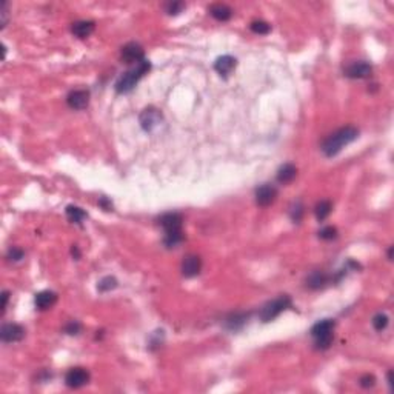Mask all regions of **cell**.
<instances>
[{
    "mask_svg": "<svg viewBox=\"0 0 394 394\" xmlns=\"http://www.w3.org/2000/svg\"><path fill=\"white\" fill-rule=\"evenodd\" d=\"M357 136H359V131L354 126H343L325 139V142L322 143V151H324L327 157L336 156V154H339L348 143L354 142Z\"/></svg>",
    "mask_w": 394,
    "mask_h": 394,
    "instance_id": "obj_1",
    "label": "cell"
},
{
    "mask_svg": "<svg viewBox=\"0 0 394 394\" xmlns=\"http://www.w3.org/2000/svg\"><path fill=\"white\" fill-rule=\"evenodd\" d=\"M151 69V63L150 61H147V59H143L142 62L136 63L131 69H128L126 73H123L121 77L117 79L116 82V91L119 94H125V92H129L131 90H133L136 85H137V82L145 76L148 74V71Z\"/></svg>",
    "mask_w": 394,
    "mask_h": 394,
    "instance_id": "obj_2",
    "label": "cell"
},
{
    "mask_svg": "<svg viewBox=\"0 0 394 394\" xmlns=\"http://www.w3.org/2000/svg\"><path fill=\"white\" fill-rule=\"evenodd\" d=\"M336 327V322L331 319H324L317 322L309 330V334L314 339V345L317 350H328L333 343V330Z\"/></svg>",
    "mask_w": 394,
    "mask_h": 394,
    "instance_id": "obj_3",
    "label": "cell"
},
{
    "mask_svg": "<svg viewBox=\"0 0 394 394\" xmlns=\"http://www.w3.org/2000/svg\"><path fill=\"white\" fill-rule=\"evenodd\" d=\"M288 308H291L290 296H279L274 301H270L262 306V309L259 311V317L262 322L267 324V322L274 320L280 313H283L285 309H288Z\"/></svg>",
    "mask_w": 394,
    "mask_h": 394,
    "instance_id": "obj_4",
    "label": "cell"
},
{
    "mask_svg": "<svg viewBox=\"0 0 394 394\" xmlns=\"http://www.w3.org/2000/svg\"><path fill=\"white\" fill-rule=\"evenodd\" d=\"M163 121V116L160 113V110L157 108H154V106H148V108H145L140 116H139V122H140V126L145 129V131H154L156 129Z\"/></svg>",
    "mask_w": 394,
    "mask_h": 394,
    "instance_id": "obj_5",
    "label": "cell"
},
{
    "mask_svg": "<svg viewBox=\"0 0 394 394\" xmlns=\"http://www.w3.org/2000/svg\"><path fill=\"white\" fill-rule=\"evenodd\" d=\"M254 197L259 207H270L277 199V188L271 183H264L256 189Z\"/></svg>",
    "mask_w": 394,
    "mask_h": 394,
    "instance_id": "obj_6",
    "label": "cell"
},
{
    "mask_svg": "<svg viewBox=\"0 0 394 394\" xmlns=\"http://www.w3.org/2000/svg\"><path fill=\"white\" fill-rule=\"evenodd\" d=\"M90 382V373L85 368H71L65 376V384L69 388H82Z\"/></svg>",
    "mask_w": 394,
    "mask_h": 394,
    "instance_id": "obj_7",
    "label": "cell"
},
{
    "mask_svg": "<svg viewBox=\"0 0 394 394\" xmlns=\"http://www.w3.org/2000/svg\"><path fill=\"white\" fill-rule=\"evenodd\" d=\"M160 225L165 230V234H174V233H182V225L183 219L179 212H166L160 217Z\"/></svg>",
    "mask_w": 394,
    "mask_h": 394,
    "instance_id": "obj_8",
    "label": "cell"
},
{
    "mask_svg": "<svg viewBox=\"0 0 394 394\" xmlns=\"http://www.w3.org/2000/svg\"><path fill=\"white\" fill-rule=\"evenodd\" d=\"M121 56H122V61L125 62V63H139V62H142L143 59H145V56H143V48L139 45V43H136V42H129V43H126L123 48H122V53H121Z\"/></svg>",
    "mask_w": 394,
    "mask_h": 394,
    "instance_id": "obj_9",
    "label": "cell"
},
{
    "mask_svg": "<svg viewBox=\"0 0 394 394\" xmlns=\"http://www.w3.org/2000/svg\"><path fill=\"white\" fill-rule=\"evenodd\" d=\"M0 337L5 343H14L20 342L25 337V328L17 325V324H5L0 330Z\"/></svg>",
    "mask_w": 394,
    "mask_h": 394,
    "instance_id": "obj_10",
    "label": "cell"
},
{
    "mask_svg": "<svg viewBox=\"0 0 394 394\" xmlns=\"http://www.w3.org/2000/svg\"><path fill=\"white\" fill-rule=\"evenodd\" d=\"M66 102L69 108H73L76 111L85 110L90 103V92L87 90H74L68 94Z\"/></svg>",
    "mask_w": 394,
    "mask_h": 394,
    "instance_id": "obj_11",
    "label": "cell"
},
{
    "mask_svg": "<svg viewBox=\"0 0 394 394\" xmlns=\"http://www.w3.org/2000/svg\"><path fill=\"white\" fill-rule=\"evenodd\" d=\"M373 73V68L366 62H354L347 69H345V76L350 79H366Z\"/></svg>",
    "mask_w": 394,
    "mask_h": 394,
    "instance_id": "obj_12",
    "label": "cell"
},
{
    "mask_svg": "<svg viewBox=\"0 0 394 394\" xmlns=\"http://www.w3.org/2000/svg\"><path fill=\"white\" fill-rule=\"evenodd\" d=\"M202 270V260L199 256L188 254L182 262V273L185 277H194Z\"/></svg>",
    "mask_w": 394,
    "mask_h": 394,
    "instance_id": "obj_13",
    "label": "cell"
},
{
    "mask_svg": "<svg viewBox=\"0 0 394 394\" xmlns=\"http://www.w3.org/2000/svg\"><path fill=\"white\" fill-rule=\"evenodd\" d=\"M56 302H57V294L54 291H50V290L37 293V294H35V299H34L35 308L40 309V311H45V309L53 308L56 305Z\"/></svg>",
    "mask_w": 394,
    "mask_h": 394,
    "instance_id": "obj_14",
    "label": "cell"
},
{
    "mask_svg": "<svg viewBox=\"0 0 394 394\" xmlns=\"http://www.w3.org/2000/svg\"><path fill=\"white\" fill-rule=\"evenodd\" d=\"M236 65H237V61L233 56H222L217 59L216 63H214V69H216L222 77H228L234 71Z\"/></svg>",
    "mask_w": 394,
    "mask_h": 394,
    "instance_id": "obj_15",
    "label": "cell"
},
{
    "mask_svg": "<svg viewBox=\"0 0 394 394\" xmlns=\"http://www.w3.org/2000/svg\"><path fill=\"white\" fill-rule=\"evenodd\" d=\"M94 28H95V23L92 20H77L73 23V27H71V31L79 39H87L90 35L94 32Z\"/></svg>",
    "mask_w": 394,
    "mask_h": 394,
    "instance_id": "obj_16",
    "label": "cell"
},
{
    "mask_svg": "<svg viewBox=\"0 0 394 394\" xmlns=\"http://www.w3.org/2000/svg\"><path fill=\"white\" fill-rule=\"evenodd\" d=\"M210 14L216 20H219V22H226V20L231 19L233 9L228 5H225V3H214L210 8Z\"/></svg>",
    "mask_w": 394,
    "mask_h": 394,
    "instance_id": "obj_17",
    "label": "cell"
},
{
    "mask_svg": "<svg viewBox=\"0 0 394 394\" xmlns=\"http://www.w3.org/2000/svg\"><path fill=\"white\" fill-rule=\"evenodd\" d=\"M328 283V276L324 271H313L309 276L306 277V285L308 288L311 290H320Z\"/></svg>",
    "mask_w": 394,
    "mask_h": 394,
    "instance_id": "obj_18",
    "label": "cell"
},
{
    "mask_svg": "<svg viewBox=\"0 0 394 394\" xmlns=\"http://www.w3.org/2000/svg\"><path fill=\"white\" fill-rule=\"evenodd\" d=\"M297 176V168L293 163H285L282 165L277 171V182L280 183H290L293 182Z\"/></svg>",
    "mask_w": 394,
    "mask_h": 394,
    "instance_id": "obj_19",
    "label": "cell"
},
{
    "mask_svg": "<svg viewBox=\"0 0 394 394\" xmlns=\"http://www.w3.org/2000/svg\"><path fill=\"white\" fill-rule=\"evenodd\" d=\"M66 217L69 219V222L73 223H82V220L87 219V212L83 211L82 208L79 207H74V205H68L66 207Z\"/></svg>",
    "mask_w": 394,
    "mask_h": 394,
    "instance_id": "obj_20",
    "label": "cell"
},
{
    "mask_svg": "<svg viewBox=\"0 0 394 394\" xmlns=\"http://www.w3.org/2000/svg\"><path fill=\"white\" fill-rule=\"evenodd\" d=\"M331 210H333V205H331L330 200H320L314 208V214H316L317 220H320V222L325 220L331 214Z\"/></svg>",
    "mask_w": 394,
    "mask_h": 394,
    "instance_id": "obj_21",
    "label": "cell"
},
{
    "mask_svg": "<svg viewBox=\"0 0 394 394\" xmlns=\"http://www.w3.org/2000/svg\"><path fill=\"white\" fill-rule=\"evenodd\" d=\"M249 317V314H234L230 319H226V327L230 330H239L245 325L246 319Z\"/></svg>",
    "mask_w": 394,
    "mask_h": 394,
    "instance_id": "obj_22",
    "label": "cell"
},
{
    "mask_svg": "<svg viewBox=\"0 0 394 394\" xmlns=\"http://www.w3.org/2000/svg\"><path fill=\"white\" fill-rule=\"evenodd\" d=\"M117 279L116 277H113V276H106V277H103L102 280H99V283H97V290L100 291V293H108V291H111V290H114V288H117Z\"/></svg>",
    "mask_w": 394,
    "mask_h": 394,
    "instance_id": "obj_23",
    "label": "cell"
},
{
    "mask_svg": "<svg viewBox=\"0 0 394 394\" xmlns=\"http://www.w3.org/2000/svg\"><path fill=\"white\" fill-rule=\"evenodd\" d=\"M249 28H251L254 34H260V35H265L271 31V25L265 20H254L251 25H249Z\"/></svg>",
    "mask_w": 394,
    "mask_h": 394,
    "instance_id": "obj_24",
    "label": "cell"
},
{
    "mask_svg": "<svg viewBox=\"0 0 394 394\" xmlns=\"http://www.w3.org/2000/svg\"><path fill=\"white\" fill-rule=\"evenodd\" d=\"M371 322H373V327H374L376 331H384L390 324V317L385 313H379V314H376L373 317Z\"/></svg>",
    "mask_w": 394,
    "mask_h": 394,
    "instance_id": "obj_25",
    "label": "cell"
},
{
    "mask_svg": "<svg viewBox=\"0 0 394 394\" xmlns=\"http://www.w3.org/2000/svg\"><path fill=\"white\" fill-rule=\"evenodd\" d=\"M183 241V233H174V234H165L163 243L168 248H174Z\"/></svg>",
    "mask_w": 394,
    "mask_h": 394,
    "instance_id": "obj_26",
    "label": "cell"
},
{
    "mask_svg": "<svg viewBox=\"0 0 394 394\" xmlns=\"http://www.w3.org/2000/svg\"><path fill=\"white\" fill-rule=\"evenodd\" d=\"M290 216L293 219V222L296 223H299L302 220V216H303V205L301 204V202H296V204L291 207L290 210Z\"/></svg>",
    "mask_w": 394,
    "mask_h": 394,
    "instance_id": "obj_27",
    "label": "cell"
},
{
    "mask_svg": "<svg viewBox=\"0 0 394 394\" xmlns=\"http://www.w3.org/2000/svg\"><path fill=\"white\" fill-rule=\"evenodd\" d=\"M319 237L324 239V241H333V239L337 237V230L334 226H325L319 231Z\"/></svg>",
    "mask_w": 394,
    "mask_h": 394,
    "instance_id": "obj_28",
    "label": "cell"
},
{
    "mask_svg": "<svg viewBox=\"0 0 394 394\" xmlns=\"http://www.w3.org/2000/svg\"><path fill=\"white\" fill-rule=\"evenodd\" d=\"M183 8H185V3H182V2H170V3L165 5V11L171 16L179 14Z\"/></svg>",
    "mask_w": 394,
    "mask_h": 394,
    "instance_id": "obj_29",
    "label": "cell"
},
{
    "mask_svg": "<svg viewBox=\"0 0 394 394\" xmlns=\"http://www.w3.org/2000/svg\"><path fill=\"white\" fill-rule=\"evenodd\" d=\"M6 257H8L11 262H20L23 257H25V253H23V249L13 246V248H9V249H8Z\"/></svg>",
    "mask_w": 394,
    "mask_h": 394,
    "instance_id": "obj_30",
    "label": "cell"
},
{
    "mask_svg": "<svg viewBox=\"0 0 394 394\" xmlns=\"http://www.w3.org/2000/svg\"><path fill=\"white\" fill-rule=\"evenodd\" d=\"M359 384H361L362 388H373L376 385V377L373 374H365V376L361 377Z\"/></svg>",
    "mask_w": 394,
    "mask_h": 394,
    "instance_id": "obj_31",
    "label": "cell"
},
{
    "mask_svg": "<svg viewBox=\"0 0 394 394\" xmlns=\"http://www.w3.org/2000/svg\"><path fill=\"white\" fill-rule=\"evenodd\" d=\"M82 330V325L79 324V322L73 320V322H69V324L65 327V333L69 334V336H76V334H79Z\"/></svg>",
    "mask_w": 394,
    "mask_h": 394,
    "instance_id": "obj_32",
    "label": "cell"
},
{
    "mask_svg": "<svg viewBox=\"0 0 394 394\" xmlns=\"http://www.w3.org/2000/svg\"><path fill=\"white\" fill-rule=\"evenodd\" d=\"M99 205H100L105 211H113V204H111V200H110V199L100 197V199H99Z\"/></svg>",
    "mask_w": 394,
    "mask_h": 394,
    "instance_id": "obj_33",
    "label": "cell"
},
{
    "mask_svg": "<svg viewBox=\"0 0 394 394\" xmlns=\"http://www.w3.org/2000/svg\"><path fill=\"white\" fill-rule=\"evenodd\" d=\"M6 22H8V3L3 2L2 3V28L6 25Z\"/></svg>",
    "mask_w": 394,
    "mask_h": 394,
    "instance_id": "obj_34",
    "label": "cell"
},
{
    "mask_svg": "<svg viewBox=\"0 0 394 394\" xmlns=\"http://www.w3.org/2000/svg\"><path fill=\"white\" fill-rule=\"evenodd\" d=\"M2 299H3V302H2V314L6 311V306H8V301H9V293L8 291H3L2 293Z\"/></svg>",
    "mask_w": 394,
    "mask_h": 394,
    "instance_id": "obj_35",
    "label": "cell"
},
{
    "mask_svg": "<svg viewBox=\"0 0 394 394\" xmlns=\"http://www.w3.org/2000/svg\"><path fill=\"white\" fill-rule=\"evenodd\" d=\"M71 254H73L74 259H80V251H79V248H77V246H73V248H71Z\"/></svg>",
    "mask_w": 394,
    "mask_h": 394,
    "instance_id": "obj_36",
    "label": "cell"
},
{
    "mask_svg": "<svg viewBox=\"0 0 394 394\" xmlns=\"http://www.w3.org/2000/svg\"><path fill=\"white\" fill-rule=\"evenodd\" d=\"M388 385H390V388H393V371L391 369L388 371Z\"/></svg>",
    "mask_w": 394,
    "mask_h": 394,
    "instance_id": "obj_37",
    "label": "cell"
},
{
    "mask_svg": "<svg viewBox=\"0 0 394 394\" xmlns=\"http://www.w3.org/2000/svg\"><path fill=\"white\" fill-rule=\"evenodd\" d=\"M391 257H393V246H390V249H388V259L391 260Z\"/></svg>",
    "mask_w": 394,
    "mask_h": 394,
    "instance_id": "obj_38",
    "label": "cell"
}]
</instances>
